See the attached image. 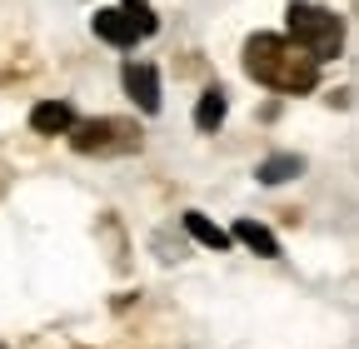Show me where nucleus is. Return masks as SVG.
Masks as SVG:
<instances>
[{"instance_id":"f257e3e1","label":"nucleus","mask_w":359,"mask_h":349,"mask_svg":"<svg viewBox=\"0 0 359 349\" xmlns=\"http://www.w3.org/2000/svg\"><path fill=\"white\" fill-rule=\"evenodd\" d=\"M245 75L264 90L280 95H309L320 85V65H314L290 35H250L245 40Z\"/></svg>"},{"instance_id":"f03ea898","label":"nucleus","mask_w":359,"mask_h":349,"mask_svg":"<svg viewBox=\"0 0 359 349\" xmlns=\"http://www.w3.org/2000/svg\"><path fill=\"white\" fill-rule=\"evenodd\" d=\"M285 20H290V40H294V46H299L314 65H325V60L339 55V46H344V20H339L334 11L314 6V0H294V6L285 11Z\"/></svg>"},{"instance_id":"7ed1b4c3","label":"nucleus","mask_w":359,"mask_h":349,"mask_svg":"<svg viewBox=\"0 0 359 349\" xmlns=\"http://www.w3.org/2000/svg\"><path fill=\"white\" fill-rule=\"evenodd\" d=\"M70 145L80 150V155H95V160H105V155H140V125L135 120H120V115H100V120H75L70 130Z\"/></svg>"},{"instance_id":"20e7f679","label":"nucleus","mask_w":359,"mask_h":349,"mask_svg":"<svg viewBox=\"0 0 359 349\" xmlns=\"http://www.w3.org/2000/svg\"><path fill=\"white\" fill-rule=\"evenodd\" d=\"M95 35L105 40V46H115V50H130V46H140L145 35H155V11H150V0H125V6L115 11V6H105V11H95Z\"/></svg>"},{"instance_id":"39448f33","label":"nucleus","mask_w":359,"mask_h":349,"mask_svg":"<svg viewBox=\"0 0 359 349\" xmlns=\"http://www.w3.org/2000/svg\"><path fill=\"white\" fill-rule=\"evenodd\" d=\"M125 90H130V100L140 105L145 115H160V75H155V65L130 60L125 65Z\"/></svg>"},{"instance_id":"423d86ee","label":"nucleus","mask_w":359,"mask_h":349,"mask_svg":"<svg viewBox=\"0 0 359 349\" xmlns=\"http://www.w3.org/2000/svg\"><path fill=\"white\" fill-rule=\"evenodd\" d=\"M70 125H75V110L65 100H40L30 110V130H35V135H65Z\"/></svg>"},{"instance_id":"0eeeda50","label":"nucleus","mask_w":359,"mask_h":349,"mask_svg":"<svg viewBox=\"0 0 359 349\" xmlns=\"http://www.w3.org/2000/svg\"><path fill=\"white\" fill-rule=\"evenodd\" d=\"M230 240H240V245H245V249H255L259 259H275V254H280V240L269 235L259 220H235V235H230Z\"/></svg>"},{"instance_id":"6e6552de","label":"nucleus","mask_w":359,"mask_h":349,"mask_svg":"<svg viewBox=\"0 0 359 349\" xmlns=\"http://www.w3.org/2000/svg\"><path fill=\"white\" fill-rule=\"evenodd\" d=\"M224 110H230L224 90H205L200 105H195V130H200V135H215V130L224 125Z\"/></svg>"},{"instance_id":"1a4fd4ad","label":"nucleus","mask_w":359,"mask_h":349,"mask_svg":"<svg viewBox=\"0 0 359 349\" xmlns=\"http://www.w3.org/2000/svg\"><path fill=\"white\" fill-rule=\"evenodd\" d=\"M255 174H259V185H285V180H294V174H304V160L299 155H269Z\"/></svg>"},{"instance_id":"9d476101","label":"nucleus","mask_w":359,"mask_h":349,"mask_svg":"<svg viewBox=\"0 0 359 349\" xmlns=\"http://www.w3.org/2000/svg\"><path fill=\"white\" fill-rule=\"evenodd\" d=\"M185 230H190V235H195L205 249H230V235H224L219 225H210L200 210H190V214H185Z\"/></svg>"}]
</instances>
